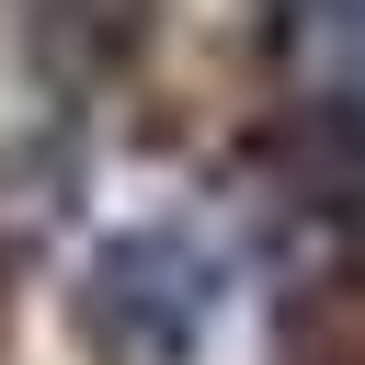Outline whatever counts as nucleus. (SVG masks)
<instances>
[{
    "instance_id": "20e7f679",
    "label": "nucleus",
    "mask_w": 365,
    "mask_h": 365,
    "mask_svg": "<svg viewBox=\"0 0 365 365\" xmlns=\"http://www.w3.org/2000/svg\"><path fill=\"white\" fill-rule=\"evenodd\" d=\"M137 34H148V0H46V11L23 23V57H34V80H46L57 103H91V91L125 80Z\"/></svg>"
},
{
    "instance_id": "39448f33",
    "label": "nucleus",
    "mask_w": 365,
    "mask_h": 365,
    "mask_svg": "<svg viewBox=\"0 0 365 365\" xmlns=\"http://www.w3.org/2000/svg\"><path fill=\"white\" fill-rule=\"evenodd\" d=\"M274 354H285V365H365V262H331V274L285 285Z\"/></svg>"
},
{
    "instance_id": "f03ea898",
    "label": "nucleus",
    "mask_w": 365,
    "mask_h": 365,
    "mask_svg": "<svg viewBox=\"0 0 365 365\" xmlns=\"http://www.w3.org/2000/svg\"><path fill=\"white\" fill-rule=\"evenodd\" d=\"M262 171L308 228L365 240V91L354 80H297L262 125Z\"/></svg>"
},
{
    "instance_id": "7ed1b4c3",
    "label": "nucleus",
    "mask_w": 365,
    "mask_h": 365,
    "mask_svg": "<svg viewBox=\"0 0 365 365\" xmlns=\"http://www.w3.org/2000/svg\"><path fill=\"white\" fill-rule=\"evenodd\" d=\"M68 217H80V148L57 125H0V297L68 240Z\"/></svg>"
},
{
    "instance_id": "f257e3e1",
    "label": "nucleus",
    "mask_w": 365,
    "mask_h": 365,
    "mask_svg": "<svg viewBox=\"0 0 365 365\" xmlns=\"http://www.w3.org/2000/svg\"><path fill=\"white\" fill-rule=\"evenodd\" d=\"M217 251L171 217L148 228H103L68 274V354L80 365H194L205 331H217Z\"/></svg>"
}]
</instances>
